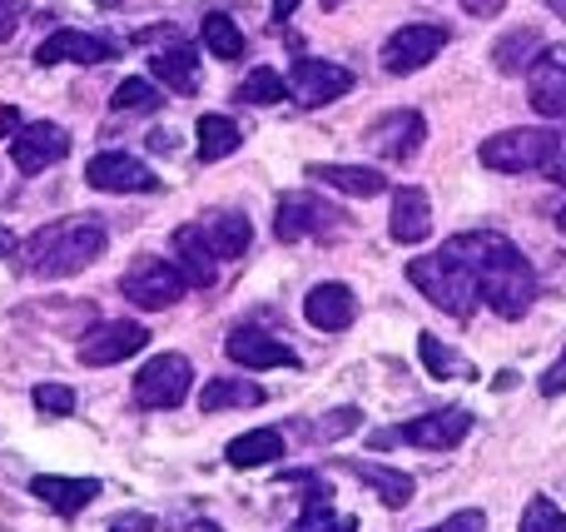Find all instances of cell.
Segmentation results:
<instances>
[{"mask_svg": "<svg viewBox=\"0 0 566 532\" xmlns=\"http://www.w3.org/2000/svg\"><path fill=\"white\" fill-rule=\"evenodd\" d=\"M448 249L472 264L478 289H482V304H488L497 319H522L532 304H537V269L527 264V254H522L507 234L472 229V234H452Z\"/></svg>", "mask_w": 566, "mask_h": 532, "instance_id": "obj_1", "label": "cell"}, {"mask_svg": "<svg viewBox=\"0 0 566 532\" xmlns=\"http://www.w3.org/2000/svg\"><path fill=\"white\" fill-rule=\"evenodd\" d=\"M105 249H109V229L99 219L80 215V219H55V225L35 229L20 244V264L35 279H70L95 264Z\"/></svg>", "mask_w": 566, "mask_h": 532, "instance_id": "obj_2", "label": "cell"}, {"mask_svg": "<svg viewBox=\"0 0 566 532\" xmlns=\"http://www.w3.org/2000/svg\"><path fill=\"white\" fill-rule=\"evenodd\" d=\"M408 279L432 299V304L442 309V314L462 319V324H468V319L478 314V304H482V289H478V274H472V264L452 254L448 244H442L438 254H428V259H412Z\"/></svg>", "mask_w": 566, "mask_h": 532, "instance_id": "obj_3", "label": "cell"}, {"mask_svg": "<svg viewBox=\"0 0 566 532\" xmlns=\"http://www.w3.org/2000/svg\"><path fill=\"white\" fill-rule=\"evenodd\" d=\"M557 145V129H537V125H522V129H502V135H488L478 149V159L488 169H502V175H527V169H542Z\"/></svg>", "mask_w": 566, "mask_h": 532, "instance_id": "obj_4", "label": "cell"}, {"mask_svg": "<svg viewBox=\"0 0 566 532\" xmlns=\"http://www.w3.org/2000/svg\"><path fill=\"white\" fill-rule=\"evenodd\" d=\"M185 274L175 269V259H135V264L125 269V279H119V294L129 299L135 309H149V314H159V309L179 304V294H185Z\"/></svg>", "mask_w": 566, "mask_h": 532, "instance_id": "obj_5", "label": "cell"}, {"mask_svg": "<svg viewBox=\"0 0 566 532\" xmlns=\"http://www.w3.org/2000/svg\"><path fill=\"white\" fill-rule=\"evenodd\" d=\"M195 388V364L185 354H155L135 374V404L139 408H179Z\"/></svg>", "mask_w": 566, "mask_h": 532, "instance_id": "obj_6", "label": "cell"}, {"mask_svg": "<svg viewBox=\"0 0 566 532\" xmlns=\"http://www.w3.org/2000/svg\"><path fill=\"white\" fill-rule=\"evenodd\" d=\"M348 90H353V70L333 65V60L298 55L289 70V95L298 100L303 109H323V105H333V100H343Z\"/></svg>", "mask_w": 566, "mask_h": 532, "instance_id": "obj_7", "label": "cell"}, {"mask_svg": "<svg viewBox=\"0 0 566 532\" xmlns=\"http://www.w3.org/2000/svg\"><path fill=\"white\" fill-rule=\"evenodd\" d=\"M448 50V25H428V20H418V25H402L392 30L388 40H382V70L388 75H412V70L432 65V60Z\"/></svg>", "mask_w": 566, "mask_h": 532, "instance_id": "obj_8", "label": "cell"}, {"mask_svg": "<svg viewBox=\"0 0 566 532\" xmlns=\"http://www.w3.org/2000/svg\"><path fill=\"white\" fill-rule=\"evenodd\" d=\"M422 139H428L422 109H388V115H378L368 125L363 145H368L378 159H388V165H402V159H412L422 149Z\"/></svg>", "mask_w": 566, "mask_h": 532, "instance_id": "obj_9", "label": "cell"}, {"mask_svg": "<svg viewBox=\"0 0 566 532\" xmlns=\"http://www.w3.org/2000/svg\"><path fill=\"white\" fill-rule=\"evenodd\" d=\"M85 179L90 189H105V195H155L159 189V175L145 165V159L125 155V149H105L85 165Z\"/></svg>", "mask_w": 566, "mask_h": 532, "instance_id": "obj_10", "label": "cell"}, {"mask_svg": "<svg viewBox=\"0 0 566 532\" xmlns=\"http://www.w3.org/2000/svg\"><path fill=\"white\" fill-rule=\"evenodd\" d=\"M139 348H149V328L135 324V319H109V324L90 328V338L80 344V364L85 368H109L135 358Z\"/></svg>", "mask_w": 566, "mask_h": 532, "instance_id": "obj_11", "label": "cell"}, {"mask_svg": "<svg viewBox=\"0 0 566 532\" xmlns=\"http://www.w3.org/2000/svg\"><path fill=\"white\" fill-rule=\"evenodd\" d=\"M343 225V215L318 195H283L279 199V215H274V234L283 244H298L308 234H333Z\"/></svg>", "mask_w": 566, "mask_h": 532, "instance_id": "obj_12", "label": "cell"}, {"mask_svg": "<svg viewBox=\"0 0 566 532\" xmlns=\"http://www.w3.org/2000/svg\"><path fill=\"white\" fill-rule=\"evenodd\" d=\"M527 100L542 119L566 115V45H542V55L527 65Z\"/></svg>", "mask_w": 566, "mask_h": 532, "instance_id": "obj_13", "label": "cell"}, {"mask_svg": "<svg viewBox=\"0 0 566 532\" xmlns=\"http://www.w3.org/2000/svg\"><path fill=\"white\" fill-rule=\"evenodd\" d=\"M468 434H472V414L468 408H458V404L438 408V414H422V418H412V424L398 428L402 444L428 448V453H448V448H458Z\"/></svg>", "mask_w": 566, "mask_h": 532, "instance_id": "obj_14", "label": "cell"}, {"mask_svg": "<svg viewBox=\"0 0 566 532\" xmlns=\"http://www.w3.org/2000/svg\"><path fill=\"white\" fill-rule=\"evenodd\" d=\"M65 155H70V135L60 125H50V119H35V125L15 129V139H10V159H15L20 175H40V169L60 165Z\"/></svg>", "mask_w": 566, "mask_h": 532, "instance_id": "obj_15", "label": "cell"}, {"mask_svg": "<svg viewBox=\"0 0 566 532\" xmlns=\"http://www.w3.org/2000/svg\"><path fill=\"white\" fill-rule=\"evenodd\" d=\"M119 50H115V40H105V35H90V30H55V35H45L35 45V60L40 65H109Z\"/></svg>", "mask_w": 566, "mask_h": 532, "instance_id": "obj_16", "label": "cell"}, {"mask_svg": "<svg viewBox=\"0 0 566 532\" xmlns=\"http://www.w3.org/2000/svg\"><path fill=\"white\" fill-rule=\"evenodd\" d=\"M169 249H175V269L185 274L189 289H214L219 254H214V244H209L205 225H179L175 239H169Z\"/></svg>", "mask_w": 566, "mask_h": 532, "instance_id": "obj_17", "label": "cell"}, {"mask_svg": "<svg viewBox=\"0 0 566 532\" xmlns=\"http://www.w3.org/2000/svg\"><path fill=\"white\" fill-rule=\"evenodd\" d=\"M224 354L234 358L239 368H298V354H293L283 338L264 334V328H234L224 338Z\"/></svg>", "mask_w": 566, "mask_h": 532, "instance_id": "obj_18", "label": "cell"}, {"mask_svg": "<svg viewBox=\"0 0 566 532\" xmlns=\"http://www.w3.org/2000/svg\"><path fill=\"white\" fill-rule=\"evenodd\" d=\"M303 319H308L313 328H323V334H338V328H348L353 319H358V299H353L348 284H313L308 294H303Z\"/></svg>", "mask_w": 566, "mask_h": 532, "instance_id": "obj_19", "label": "cell"}, {"mask_svg": "<svg viewBox=\"0 0 566 532\" xmlns=\"http://www.w3.org/2000/svg\"><path fill=\"white\" fill-rule=\"evenodd\" d=\"M388 234L398 239V244H422V239L432 234V199H428V189H418V185L392 189Z\"/></svg>", "mask_w": 566, "mask_h": 532, "instance_id": "obj_20", "label": "cell"}, {"mask_svg": "<svg viewBox=\"0 0 566 532\" xmlns=\"http://www.w3.org/2000/svg\"><path fill=\"white\" fill-rule=\"evenodd\" d=\"M30 493H35L40 503L55 508L60 518H75V513H85V508L99 498V478H60V473H40V478H30Z\"/></svg>", "mask_w": 566, "mask_h": 532, "instance_id": "obj_21", "label": "cell"}, {"mask_svg": "<svg viewBox=\"0 0 566 532\" xmlns=\"http://www.w3.org/2000/svg\"><path fill=\"white\" fill-rule=\"evenodd\" d=\"M343 468H348V473L358 478V483H368L373 493H378V503H382V508H392V513H398V508H408V503H412V493H418V483H412L408 473H398V468L368 463V458H353V463H343Z\"/></svg>", "mask_w": 566, "mask_h": 532, "instance_id": "obj_22", "label": "cell"}, {"mask_svg": "<svg viewBox=\"0 0 566 532\" xmlns=\"http://www.w3.org/2000/svg\"><path fill=\"white\" fill-rule=\"evenodd\" d=\"M149 75H155L159 85H169L175 95H195L199 90V55L185 45V40H175V45L149 55Z\"/></svg>", "mask_w": 566, "mask_h": 532, "instance_id": "obj_23", "label": "cell"}, {"mask_svg": "<svg viewBox=\"0 0 566 532\" xmlns=\"http://www.w3.org/2000/svg\"><path fill=\"white\" fill-rule=\"evenodd\" d=\"M308 179H318V185L338 189L348 199H373L388 189V175H378L368 165H308Z\"/></svg>", "mask_w": 566, "mask_h": 532, "instance_id": "obj_24", "label": "cell"}, {"mask_svg": "<svg viewBox=\"0 0 566 532\" xmlns=\"http://www.w3.org/2000/svg\"><path fill=\"white\" fill-rule=\"evenodd\" d=\"M205 234H209V244H214L219 259H244L249 244H254V225H249V215H239V209H219V215H209Z\"/></svg>", "mask_w": 566, "mask_h": 532, "instance_id": "obj_25", "label": "cell"}, {"mask_svg": "<svg viewBox=\"0 0 566 532\" xmlns=\"http://www.w3.org/2000/svg\"><path fill=\"white\" fill-rule=\"evenodd\" d=\"M229 468H269L283 458V434L279 428H254V434H239L234 444L224 448Z\"/></svg>", "mask_w": 566, "mask_h": 532, "instance_id": "obj_26", "label": "cell"}, {"mask_svg": "<svg viewBox=\"0 0 566 532\" xmlns=\"http://www.w3.org/2000/svg\"><path fill=\"white\" fill-rule=\"evenodd\" d=\"M195 135H199V165H219V159H229L244 145V129L229 115H199Z\"/></svg>", "mask_w": 566, "mask_h": 532, "instance_id": "obj_27", "label": "cell"}, {"mask_svg": "<svg viewBox=\"0 0 566 532\" xmlns=\"http://www.w3.org/2000/svg\"><path fill=\"white\" fill-rule=\"evenodd\" d=\"M264 388L249 384V378H214V384H205V394H199V408L205 414H229V408H259L264 404Z\"/></svg>", "mask_w": 566, "mask_h": 532, "instance_id": "obj_28", "label": "cell"}, {"mask_svg": "<svg viewBox=\"0 0 566 532\" xmlns=\"http://www.w3.org/2000/svg\"><path fill=\"white\" fill-rule=\"evenodd\" d=\"M532 55H542V35H537V30H512V35H502L497 45H492V65H497L502 75L527 70Z\"/></svg>", "mask_w": 566, "mask_h": 532, "instance_id": "obj_29", "label": "cell"}, {"mask_svg": "<svg viewBox=\"0 0 566 532\" xmlns=\"http://www.w3.org/2000/svg\"><path fill=\"white\" fill-rule=\"evenodd\" d=\"M363 428V414L358 408H333V414L313 418V424H298V434L308 438V444H338V438L358 434Z\"/></svg>", "mask_w": 566, "mask_h": 532, "instance_id": "obj_30", "label": "cell"}, {"mask_svg": "<svg viewBox=\"0 0 566 532\" xmlns=\"http://www.w3.org/2000/svg\"><path fill=\"white\" fill-rule=\"evenodd\" d=\"M244 105H279L283 95H289V80L279 75V70H269V65H259V70H249L244 80H239V90H234Z\"/></svg>", "mask_w": 566, "mask_h": 532, "instance_id": "obj_31", "label": "cell"}, {"mask_svg": "<svg viewBox=\"0 0 566 532\" xmlns=\"http://www.w3.org/2000/svg\"><path fill=\"white\" fill-rule=\"evenodd\" d=\"M205 45H209V55H219V60H239L244 55V30H239L224 10H214V15H205Z\"/></svg>", "mask_w": 566, "mask_h": 532, "instance_id": "obj_32", "label": "cell"}, {"mask_svg": "<svg viewBox=\"0 0 566 532\" xmlns=\"http://www.w3.org/2000/svg\"><path fill=\"white\" fill-rule=\"evenodd\" d=\"M418 358L428 364L432 378H468V374H472V364H462V358L452 354V348L442 344L438 334H422V338H418Z\"/></svg>", "mask_w": 566, "mask_h": 532, "instance_id": "obj_33", "label": "cell"}, {"mask_svg": "<svg viewBox=\"0 0 566 532\" xmlns=\"http://www.w3.org/2000/svg\"><path fill=\"white\" fill-rule=\"evenodd\" d=\"M109 105H115V109H139V115H155V109L165 105V95H159V90L149 85V80L129 75V80H119V85H115Z\"/></svg>", "mask_w": 566, "mask_h": 532, "instance_id": "obj_34", "label": "cell"}, {"mask_svg": "<svg viewBox=\"0 0 566 532\" xmlns=\"http://www.w3.org/2000/svg\"><path fill=\"white\" fill-rule=\"evenodd\" d=\"M30 398H35V408L45 418L75 414V388H70V384H35V388H30Z\"/></svg>", "mask_w": 566, "mask_h": 532, "instance_id": "obj_35", "label": "cell"}, {"mask_svg": "<svg viewBox=\"0 0 566 532\" xmlns=\"http://www.w3.org/2000/svg\"><path fill=\"white\" fill-rule=\"evenodd\" d=\"M522 532H566V513L552 498H532L522 513Z\"/></svg>", "mask_w": 566, "mask_h": 532, "instance_id": "obj_36", "label": "cell"}, {"mask_svg": "<svg viewBox=\"0 0 566 532\" xmlns=\"http://www.w3.org/2000/svg\"><path fill=\"white\" fill-rule=\"evenodd\" d=\"M482 528H488V513H482V508H468V513H452L448 523H438L428 532H482Z\"/></svg>", "mask_w": 566, "mask_h": 532, "instance_id": "obj_37", "label": "cell"}, {"mask_svg": "<svg viewBox=\"0 0 566 532\" xmlns=\"http://www.w3.org/2000/svg\"><path fill=\"white\" fill-rule=\"evenodd\" d=\"M542 175L557 179V185H566V129H557V145H552L547 165H542Z\"/></svg>", "mask_w": 566, "mask_h": 532, "instance_id": "obj_38", "label": "cell"}, {"mask_svg": "<svg viewBox=\"0 0 566 532\" xmlns=\"http://www.w3.org/2000/svg\"><path fill=\"white\" fill-rule=\"evenodd\" d=\"M20 15H25V0H0V40H10L20 30Z\"/></svg>", "mask_w": 566, "mask_h": 532, "instance_id": "obj_39", "label": "cell"}, {"mask_svg": "<svg viewBox=\"0 0 566 532\" xmlns=\"http://www.w3.org/2000/svg\"><path fill=\"white\" fill-rule=\"evenodd\" d=\"M542 394H547V398L566 394V348H562V358H557V364H552L547 374H542Z\"/></svg>", "mask_w": 566, "mask_h": 532, "instance_id": "obj_40", "label": "cell"}, {"mask_svg": "<svg viewBox=\"0 0 566 532\" xmlns=\"http://www.w3.org/2000/svg\"><path fill=\"white\" fill-rule=\"evenodd\" d=\"M109 532H155V518L149 513H119L115 523H109Z\"/></svg>", "mask_w": 566, "mask_h": 532, "instance_id": "obj_41", "label": "cell"}, {"mask_svg": "<svg viewBox=\"0 0 566 532\" xmlns=\"http://www.w3.org/2000/svg\"><path fill=\"white\" fill-rule=\"evenodd\" d=\"M462 6H468V15L492 20V15H502V10H507V0H462Z\"/></svg>", "mask_w": 566, "mask_h": 532, "instance_id": "obj_42", "label": "cell"}, {"mask_svg": "<svg viewBox=\"0 0 566 532\" xmlns=\"http://www.w3.org/2000/svg\"><path fill=\"white\" fill-rule=\"evenodd\" d=\"M20 129V109L15 105H0V135H15Z\"/></svg>", "mask_w": 566, "mask_h": 532, "instance_id": "obj_43", "label": "cell"}, {"mask_svg": "<svg viewBox=\"0 0 566 532\" xmlns=\"http://www.w3.org/2000/svg\"><path fill=\"white\" fill-rule=\"evenodd\" d=\"M368 444H373V448H392V444H398V428H382V434H373Z\"/></svg>", "mask_w": 566, "mask_h": 532, "instance_id": "obj_44", "label": "cell"}, {"mask_svg": "<svg viewBox=\"0 0 566 532\" xmlns=\"http://www.w3.org/2000/svg\"><path fill=\"white\" fill-rule=\"evenodd\" d=\"M15 249H20V244H15V234H10V229L0 225V259H10V254H15Z\"/></svg>", "mask_w": 566, "mask_h": 532, "instance_id": "obj_45", "label": "cell"}, {"mask_svg": "<svg viewBox=\"0 0 566 532\" xmlns=\"http://www.w3.org/2000/svg\"><path fill=\"white\" fill-rule=\"evenodd\" d=\"M293 10H298V0H274V20H279V25L293 15Z\"/></svg>", "mask_w": 566, "mask_h": 532, "instance_id": "obj_46", "label": "cell"}, {"mask_svg": "<svg viewBox=\"0 0 566 532\" xmlns=\"http://www.w3.org/2000/svg\"><path fill=\"white\" fill-rule=\"evenodd\" d=\"M542 6H547L552 15H562V20H566V0H542Z\"/></svg>", "mask_w": 566, "mask_h": 532, "instance_id": "obj_47", "label": "cell"}, {"mask_svg": "<svg viewBox=\"0 0 566 532\" xmlns=\"http://www.w3.org/2000/svg\"><path fill=\"white\" fill-rule=\"evenodd\" d=\"M338 532H358V523H353V518H343V528Z\"/></svg>", "mask_w": 566, "mask_h": 532, "instance_id": "obj_48", "label": "cell"}, {"mask_svg": "<svg viewBox=\"0 0 566 532\" xmlns=\"http://www.w3.org/2000/svg\"><path fill=\"white\" fill-rule=\"evenodd\" d=\"M557 225H562V234H566V205L557 209Z\"/></svg>", "mask_w": 566, "mask_h": 532, "instance_id": "obj_49", "label": "cell"}, {"mask_svg": "<svg viewBox=\"0 0 566 532\" xmlns=\"http://www.w3.org/2000/svg\"><path fill=\"white\" fill-rule=\"evenodd\" d=\"M343 6V0H323V10H338Z\"/></svg>", "mask_w": 566, "mask_h": 532, "instance_id": "obj_50", "label": "cell"}]
</instances>
